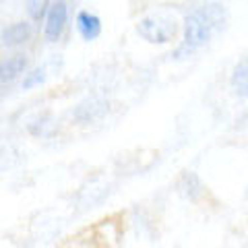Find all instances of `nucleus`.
<instances>
[{
    "instance_id": "nucleus-1",
    "label": "nucleus",
    "mask_w": 248,
    "mask_h": 248,
    "mask_svg": "<svg viewBox=\"0 0 248 248\" xmlns=\"http://www.w3.org/2000/svg\"><path fill=\"white\" fill-rule=\"evenodd\" d=\"M228 21V11L221 2H207L203 6H197L184 17V37L180 46L172 52V58L182 60L192 56L197 50H201L211 37L221 31Z\"/></svg>"
},
{
    "instance_id": "nucleus-2",
    "label": "nucleus",
    "mask_w": 248,
    "mask_h": 248,
    "mask_svg": "<svg viewBox=\"0 0 248 248\" xmlns=\"http://www.w3.org/2000/svg\"><path fill=\"white\" fill-rule=\"evenodd\" d=\"M176 19L168 15H151L137 23V33L149 44H168L176 37Z\"/></svg>"
},
{
    "instance_id": "nucleus-3",
    "label": "nucleus",
    "mask_w": 248,
    "mask_h": 248,
    "mask_svg": "<svg viewBox=\"0 0 248 248\" xmlns=\"http://www.w3.org/2000/svg\"><path fill=\"white\" fill-rule=\"evenodd\" d=\"M66 23H68V4L64 0H54V2H50L48 15H46L44 37L48 42H58L66 29Z\"/></svg>"
},
{
    "instance_id": "nucleus-4",
    "label": "nucleus",
    "mask_w": 248,
    "mask_h": 248,
    "mask_svg": "<svg viewBox=\"0 0 248 248\" xmlns=\"http://www.w3.org/2000/svg\"><path fill=\"white\" fill-rule=\"evenodd\" d=\"M75 25H77V31H79V35L85 42L97 40L99 33H102V19H99L97 15L89 13V11H81L79 15H77Z\"/></svg>"
},
{
    "instance_id": "nucleus-5",
    "label": "nucleus",
    "mask_w": 248,
    "mask_h": 248,
    "mask_svg": "<svg viewBox=\"0 0 248 248\" xmlns=\"http://www.w3.org/2000/svg\"><path fill=\"white\" fill-rule=\"evenodd\" d=\"M31 33H33V29H31L29 23L19 21V23H13V25L2 29L0 42H2V46H6V48H15V46H21V44L29 42Z\"/></svg>"
},
{
    "instance_id": "nucleus-6",
    "label": "nucleus",
    "mask_w": 248,
    "mask_h": 248,
    "mask_svg": "<svg viewBox=\"0 0 248 248\" xmlns=\"http://www.w3.org/2000/svg\"><path fill=\"white\" fill-rule=\"evenodd\" d=\"M106 112H108V104L104 102V99L89 97V99H85L83 104L77 106V110L73 112V116L79 122H95V120L102 118Z\"/></svg>"
},
{
    "instance_id": "nucleus-7",
    "label": "nucleus",
    "mask_w": 248,
    "mask_h": 248,
    "mask_svg": "<svg viewBox=\"0 0 248 248\" xmlns=\"http://www.w3.org/2000/svg\"><path fill=\"white\" fill-rule=\"evenodd\" d=\"M27 68V56L25 54H15L6 58L0 64V83H13L17 77H21Z\"/></svg>"
},
{
    "instance_id": "nucleus-8",
    "label": "nucleus",
    "mask_w": 248,
    "mask_h": 248,
    "mask_svg": "<svg viewBox=\"0 0 248 248\" xmlns=\"http://www.w3.org/2000/svg\"><path fill=\"white\" fill-rule=\"evenodd\" d=\"M232 87L238 95L248 97V62L236 64L234 73H232Z\"/></svg>"
},
{
    "instance_id": "nucleus-9",
    "label": "nucleus",
    "mask_w": 248,
    "mask_h": 248,
    "mask_svg": "<svg viewBox=\"0 0 248 248\" xmlns=\"http://www.w3.org/2000/svg\"><path fill=\"white\" fill-rule=\"evenodd\" d=\"M48 9H50L48 0H27L25 2V11L33 21H42L48 15Z\"/></svg>"
},
{
    "instance_id": "nucleus-10",
    "label": "nucleus",
    "mask_w": 248,
    "mask_h": 248,
    "mask_svg": "<svg viewBox=\"0 0 248 248\" xmlns=\"http://www.w3.org/2000/svg\"><path fill=\"white\" fill-rule=\"evenodd\" d=\"M46 81V71L40 66V68H33L31 73L25 75V79H23V89L29 91V89H33L37 87V85H42Z\"/></svg>"
},
{
    "instance_id": "nucleus-11",
    "label": "nucleus",
    "mask_w": 248,
    "mask_h": 248,
    "mask_svg": "<svg viewBox=\"0 0 248 248\" xmlns=\"http://www.w3.org/2000/svg\"><path fill=\"white\" fill-rule=\"evenodd\" d=\"M0 2H2V0H0Z\"/></svg>"
}]
</instances>
